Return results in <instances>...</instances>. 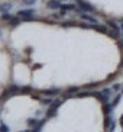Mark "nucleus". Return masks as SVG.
<instances>
[{
  "instance_id": "nucleus-12",
  "label": "nucleus",
  "mask_w": 123,
  "mask_h": 132,
  "mask_svg": "<svg viewBox=\"0 0 123 132\" xmlns=\"http://www.w3.org/2000/svg\"><path fill=\"white\" fill-rule=\"evenodd\" d=\"M101 109H103V113H104V115H110V113L113 112V108H112V105H110V102H109V103H103Z\"/></svg>"
},
{
  "instance_id": "nucleus-14",
  "label": "nucleus",
  "mask_w": 123,
  "mask_h": 132,
  "mask_svg": "<svg viewBox=\"0 0 123 132\" xmlns=\"http://www.w3.org/2000/svg\"><path fill=\"white\" fill-rule=\"evenodd\" d=\"M120 99H122V93H117V94L115 96V99H113V100L110 102V105H112V108H116V106L119 105Z\"/></svg>"
},
{
  "instance_id": "nucleus-2",
  "label": "nucleus",
  "mask_w": 123,
  "mask_h": 132,
  "mask_svg": "<svg viewBox=\"0 0 123 132\" xmlns=\"http://www.w3.org/2000/svg\"><path fill=\"white\" fill-rule=\"evenodd\" d=\"M106 25L109 26V29H112V32H109V35L113 36V38H116V39H119L120 38V32H122L120 25H117L115 20H107V22H106Z\"/></svg>"
},
{
  "instance_id": "nucleus-11",
  "label": "nucleus",
  "mask_w": 123,
  "mask_h": 132,
  "mask_svg": "<svg viewBox=\"0 0 123 132\" xmlns=\"http://www.w3.org/2000/svg\"><path fill=\"white\" fill-rule=\"evenodd\" d=\"M93 29H96L97 32H101V34H107L109 35V28H107V25H94L93 26Z\"/></svg>"
},
{
  "instance_id": "nucleus-10",
  "label": "nucleus",
  "mask_w": 123,
  "mask_h": 132,
  "mask_svg": "<svg viewBox=\"0 0 123 132\" xmlns=\"http://www.w3.org/2000/svg\"><path fill=\"white\" fill-rule=\"evenodd\" d=\"M20 22H22V18L20 16H13L10 20H9V26L10 28H15V26H17V25H20Z\"/></svg>"
},
{
  "instance_id": "nucleus-28",
  "label": "nucleus",
  "mask_w": 123,
  "mask_h": 132,
  "mask_svg": "<svg viewBox=\"0 0 123 132\" xmlns=\"http://www.w3.org/2000/svg\"><path fill=\"white\" fill-rule=\"evenodd\" d=\"M120 93H122V94H123V87H122V90H120Z\"/></svg>"
},
{
  "instance_id": "nucleus-7",
  "label": "nucleus",
  "mask_w": 123,
  "mask_h": 132,
  "mask_svg": "<svg viewBox=\"0 0 123 132\" xmlns=\"http://www.w3.org/2000/svg\"><path fill=\"white\" fill-rule=\"evenodd\" d=\"M62 6V2H59V0H48L46 2V7L51 9V10H59Z\"/></svg>"
},
{
  "instance_id": "nucleus-8",
  "label": "nucleus",
  "mask_w": 123,
  "mask_h": 132,
  "mask_svg": "<svg viewBox=\"0 0 123 132\" xmlns=\"http://www.w3.org/2000/svg\"><path fill=\"white\" fill-rule=\"evenodd\" d=\"M16 15L20 16L22 19H28V18H32V16L35 15V10L33 9H22V10H19Z\"/></svg>"
},
{
  "instance_id": "nucleus-1",
  "label": "nucleus",
  "mask_w": 123,
  "mask_h": 132,
  "mask_svg": "<svg viewBox=\"0 0 123 132\" xmlns=\"http://www.w3.org/2000/svg\"><path fill=\"white\" fill-rule=\"evenodd\" d=\"M112 92H113L112 89H103L101 92H91V96H94L103 105V103H109L110 102V93Z\"/></svg>"
},
{
  "instance_id": "nucleus-23",
  "label": "nucleus",
  "mask_w": 123,
  "mask_h": 132,
  "mask_svg": "<svg viewBox=\"0 0 123 132\" xmlns=\"http://www.w3.org/2000/svg\"><path fill=\"white\" fill-rule=\"evenodd\" d=\"M74 25H77L75 23V22H73V20H68V22H64V23H62V26H74Z\"/></svg>"
},
{
  "instance_id": "nucleus-20",
  "label": "nucleus",
  "mask_w": 123,
  "mask_h": 132,
  "mask_svg": "<svg viewBox=\"0 0 123 132\" xmlns=\"http://www.w3.org/2000/svg\"><path fill=\"white\" fill-rule=\"evenodd\" d=\"M0 132H10V129H9L7 125H4L3 122L0 123Z\"/></svg>"
},
{
  "instance_id": "nucleus-5",
  "label": "nucleus",
  "mask_w": 123,
  "mask_h": 132,
  "mask_svg": "<svg viewBox=\"0 0 123 132\" xmlns=\"http://www.w3.org/2000/svg\"><path fill=\"white\" fill-rule=\"evenodd\" d=\"M59 10H61V15H64L67 12H75L77 10V3H62Z\"/></svg>"
},
{
  "instance_id": "nucleus-29",
  "label": "nucleus",
  "mask_w": 123,
  "mask_h": 132,
  "mask_svg": "<svg viewBox=\"0 0 123 132\" xmlns=\"http://www.w3.org/2000/svg\"><path fill=\"white\" fill-rule=\"evenodd\" d=\"M59 2H67V0H59Z\"/></svg>"
},
{
  "instance_id": "nucleus-17",
  "label": "nucleus",
  "mask_w": 123,
  "mask_h": 132,
  "mask_svg": "<svg viewBox=\"0 0 123 132\" xmlns=\"http://www.w3.org/2000/svg\"><path fill=\"white\" fill-rule=\"evenodd\" d=\"M38 123H39L38 119H35V118H32V119H28V126H29V128H35Z\"/></svg>"
},
{
  "instance_id": "nucleus-22",
  "label": "nucleus",
  "mask_w": 123,
  "mask_h": 132,
  "mask_svg": "<svg viewBox=\"0 0 123 132\" xmlns=\"http://www.w3.org/2000/svg\"><path fill=\"white\" fill-rule=\"evenodd\" d=\"M112 90H113V92H119V90H122V86L116 83V84H113V86H112Z\"/></svg>"
},
{
  "instance_id": "nucleus-16",
  "label": "nucleus",
  "mask_w": 123,
  "mask_h": 132,
  "mask_svg": "<svg viewBox=\"0 0 123 132\" xmlns=\"http://www.w3.org/2000/svg\"><path fill=\"white\" fill-rule=\"evenodd\" d=\"M45 122H46V119H42V120H39V123L35 126L33 129H32V132H41V129H42V126L45 125Z\"/></svg>"
},
{
  "instance_id": "nucleus-21",
  "label": "nucleus",
  "mask_w": 123,
  "mask_h": 132,
  "mask_svg": "<svg viewBox=\"0 0 123 132\" xmlns=\"http://www.w3.org/2000/svg\"><path fill=\"white\" fill-rule=\"evenodd\" d=\"M35 2L36 0H22V3L26 4V6H32V4H35Z\"/></svg>"
},
{
  "instance_id": "nucleus-26",
  "label": "nucleus",
  "mask_w": 123,
  "mask_h": 132,
  "mask_svg": "<svg viewBox=\"0 0 123 132\" xmlns=\"http://www.w3.org/2000/svg\"><path fill=\"white\" fill-rule=\"evenodd\" d=\"M120 29H122V32H123V20L120 22Z\"/></svg>"
},
{
  "instance_id": "nucleus-25",
  "label": "nucleus",
  "mask_w": 123,
  "mask_h": 132,
  "mask_svg": "<svg viewBox=\"0 0 123 132\" xmlns=\"http://www.w3.org/2000/svg\"><path fill=\"white\" fill-rule=\"evenodd\" d=\"M119 67H120V68H123V58L120 60V64H119Z\"/></svg>"
},
{
  "instance_id": "nucleus-15",
  "label": "nucleus",
  "mask_w": 123,
  "mask_h": 132,
  "mask_svg": "<svg viewBox=\"0 0 123 132\" xmlns=\"http://www.w3.org/2000/svg\"><path fill=\"white\" fill-rule=\"evenodd\" d=\"M80 87H78V86H73V87H68V89L65 90V93L67 94H73V93H78V92H80Z\"/></svg>"
},
{
  "instance_id": "nucleus-9",
  "label": "nucleus",
  "mask_w": 123,
  "mask_h": 132,
  "mask_svg": "<svg viewBox=\"0 0 123 132\" xmlns=\"http://www.w3.org/2000/svg\"><path fill=\"white\" fill-rule=\"evenodd\" d=\"M41 93L43 96H55V94L59 93V89H55V87H52V89H45V90H41Z\"/></svg>"
},
{
  "instance_id": "nucleus-6",
  "label": "nucleus",
  "mask_w": 123,
  "mask_h": 132,
  "mask_svg": "<svg viewBox=\"0 0 123 132\" xmlns=\"http://www.w3.org/2000/svg\"><path fill=\"white\" fill-rule=\"evenodd\" d=\"M80 19L84 20V22H90V23H93V25H97V23H99L96 18H94V16H91L90 13H87V12H81V13H80Z\"/></svg>"
},
{
  "instance_id": "nucleus-19",
  "label": "nucleus",
  "mask_w": 123,
  "mask_h": 132,
  "mask_svg": "<svg viewBox=\"0 0 123 132\" xmlns=\"http://www.w3.org/2000/svg\"><path fill=\"white\" fill-rule=\"evenodd\" d=\"M12 18H13V15H10L9 12H7V13H3V15H2V20H6V22H9Z\"/></svg>"
},
{
  "instance_id": "nucleus-27",
  "label": "nucleus",
  "mask_w": 123,
  "mask_h": 132,
  "mask_svg": "<svg viewBox=\"0 0 123 132\" xmlns=\"http://www.w3.org/2000/svg\"><path fill=\"white\" fill-rule=\"evenodd\" d=\"M120 123H122V126H123V116L120 118Z\"/></svg>"
},
{
  "instance_id": "nucleus-4",
  "label": "nucleus",
  "mask_w": 123,
  "mask_h": 132,
  "mask_svg": "<svg viewBox=\"0 0 123 132\" xmlns=\"http://www.w3.org/2000/svg\"><path fill=\"white\" fill-rule=\"evenodd\" d=\"M61 103H62V100H58V99L51 103V105H49V109H48V112H46V119H48V118L55 116V113H57V109L61 106Z\"/></svg>"
},
{
  "instance_id": "nucleus-24",
  "label": "nucleus",
  "mask_w": 123,
  "mask_h": 132,
  "mask_svg": "<svg viewBox=\"0 0 123 132\" xmlns=\"http://www.w3.org/2000/svg\"><path fill=\"white\" fill-rule=\"evenodd\" d=\"M97 84H99V83H91V84L84 86V87H85V89H96V87H97Z\"/></svg>"
},
{
  "instance_id": "nucleus-30",
  "label": "nucleus",
  "mask_w": 123,
  "mask_h": 132,
  "mask_svg": "<svg viewBox=\"0 0 123 132\" xmlns=\"http://www.w3.org/2000/svg\"><path fill=\"white\" fill-rule=\"evenodd\" d=\"M22 132H29V131H22Z\"/></svg>"
},
{
  "instance_id": "nucleus-13",
  "label": "nucleus",
  "mask_w": 123,
  "mask_h": 132,
  "mask_svg": "<svg viewBox=\"0 0 123 132\" xmlns=\"http://www.w3.org/2000/svg\"><path fill=\"white\" fill-rule=\"evenodd\" d=\"M10 9H12V3H3V4H0V12H2V13L10 12Z\"/></svg>"
},
{
  "instance_id": "nucleus-18",
  "label": "nucleus",
  "mask_w": 123,
  "mask_h": 132,
  "mask_svg": "<svg viewBox=\"0 0 123 132\" xmlns=\"http://www.w3.org/2000/svg\"><path fill=\"white\" fill-rule=\"evenodd\" d=\"M39 102L43 103V105H51V103L54 102V99H52V97H48V99H39Z\"/></svg>"
},
{
  "instance_id": "nucleus-3",
  "label": "nucleus",
  "mask_w": 123,
  "mask_h": 132,
  "mask_svg": "<svg viewBox=\"0 0 123 132\" xmlns=\"http://www.w3.org/2000/svg\"><path fill=\"white\" fill-rule=\"evenodd\" d=\"M75 3H77L78 9H81L83 12H87V13H96V7L90 4V2L87 0H75Z\"/></svg>"
}]
</instances>
